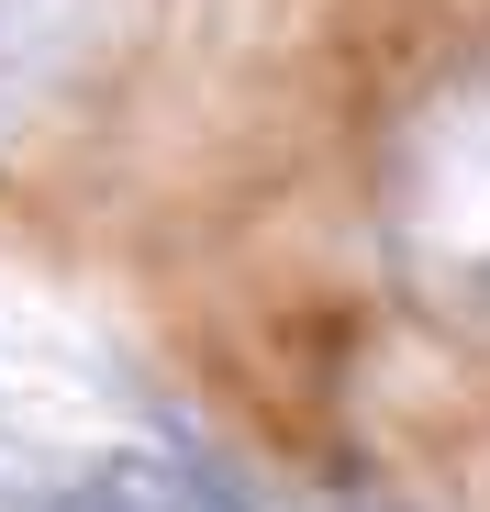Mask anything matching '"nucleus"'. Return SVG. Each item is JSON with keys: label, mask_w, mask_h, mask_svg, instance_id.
Wrapping results in <instances>:
<instances>
[{"label": "nucleus", "mask_w": 490, "mask_h": 512, "mask_svg": "<svg viewBox=\"0 0 490 512\" xmlns=\"http://www.w3.org/2000/svg\"><path fill=\"white\" fill-rule=\"evenodd\" d=\"M0 512H245V501L168 446H101V457H67V468L0 457Z\"/></svg>", "instance_id": "nucleus-2"}, {"label": "nucleus", "mask_w": 490, "mask_h": 512, "mask_svg": "<svg viewBox=\"0 0 490 512\" xmlns=\"http://www.w3.org/2000/svg\"><path fill=\"white\" fill-rule=\"evenodd\" d=\"M134 23H145V0H0V134L67 90H90L134 45Z\"/></svg>", "instance_id": "nucleus-1"}, {"label": "nucleus", "mask_w": 490, "mask_h": 512, "mask_svg": "<svg viewBox=\"0 0 490 512\" xmlns=\"http://www.w3.org/2000/svg\"><path fill=\"white\" fill-rule=\"evenodd\" d=\"M413 234H424V256L446 279H468L490 301V90H468L424 134V156H413Z\"/></svg>", "instance_id": "nucleus-3"}]
</instances>
